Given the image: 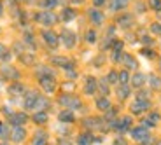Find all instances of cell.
I'll return each instance as SVG.
<instances>
[{
  "label": "cell",
  "mask_w": 161,
  "mask_h": 145,
  "mask_svg": "<svg viewBox=\"0 0 161 145\" xmlns=\"http://www.w3.org/2000/svg\"><path fill=\"white\" fill-rule=\"evenodd\" d=\"M58 101H60L63 107H67V110H77V109L82 107V101H80L75 94H61Z\"/></svg>",
  "instance_id": "1"
},
{
  "label": "cell",
  "mask_w": 161,
  "mask_h": 145,
  "mask_svg": "<svg viewBox=\"0 0 161 145\" xmlns=\"http://www.w3.org/2000/svg\"><path fill=\"white\" fill-rule=\"evenodd\" d=\"M39 84L46 93H54L56 91V81H54V77H40Z\"/></svg>",
  "instance_id": "2"
},
{
  "label": "cell",
  "mask_w": 161,
  "mask_h": 145,
  "mask_svg": "<svg viewBox=\"0 0 161 145\" xmlns=\"http://www.w3.org/2000/svg\"><path fill=\"white\" fill-rule=\"evenodd\" d=\"M149 109H151L149 100H137V101H133L131 107H130L131 114H144L145 110H149Z\"/></svg>",
  "instance_id": "3"
},
{
  "label": "cell",
  "mask_w": 161,
  "mask_h": 145,
  "mask_svg": "<svg viewBox=\"0 0 161 145\" xmlns=\"http://www.w3.org/2000/svg\"><path fill=\"white\" fill-rule=\"evenodd\" d=\"M37 19L42 24H46V26H51V24H54L58 21V18L54 16L51 11H44V12H39V14H37Z\"/></svg>",
  "instance_id": "4"
},
{
  "label": "cell",
  "mask_w": 161,
  "mask_h": 145,
  "mask_svg": "<svg viewBox=\"0 0 161 145\" xmlns=\"http://www.w3.org/2000/svg\"><path fill=\"white\" fill-rule=\"evenodd\" d=\"M11 140L16 142V143L26 140V129H25L23 126H14V128L11 129Z\"/></svg>",
  "instance_id": "5"
},
{
  "label": "cell",
  "mask_w": 161,
  "mask_h": 145,
  "mask_svg": "<svg viewBox=\"0 0 161 145\" xmlns=\"http://www.w3.org/2000/svg\"><path fill=\"white\" fill-rule=\"evenodd\" d=\"M42 39H44V42L49 46V47H56V46L60 44V42H58L60 37H58L54 32H51V30H44V32H42Z\"/></svg>",
  "instance_id": "6"
},
{
  "label": "cell",
  "mask_w": 161,
  "mask_h": 145,
  "mask_svg": "<svg viewBox=\"0 0 161 145\" xmlns=\"http://www.w3.org/2000/svg\"><path fill=\"white\" fill-rule=\"evenodd\" d=\"M61 40H63V44H65V47H69V49H72L74 46H75V33L74 32H70V30H67L65 28L63 32H61V37H60Z\"/></svg>",
  "instance_id": "7"
},
{
  "label": "cell",
  "mask_w": 161,
  "mask_h": 145,
  "mask_svg": "<svg viewBox=\"0 0 161 145\" xmlns=\"http://www.w3.org/2000/svg\"><path fill=\"white\" fill-rule=\"evenodd\" d=\"M130 133H131V138H133V140L140 142V143L145 140V138H149V131H147L145 128H142V126H137V128H131V131H130Z\"/></svg>",
  "instance_id": "8"
},
{
  "label": "cell",
  "mask_w": 161,
  "mask_h": 145,
  "mask_svg": "<svg viewBox=\"0 0 161 145\" xmlns=\"http://www.w3.org/2000/svg\"><path fill=\"white\" fill-rule=\"evenodd\" d=\"M9 121H11L12 128H14V126H23V124H26V121H28V115H26L25 112H14V114H11Z\"/></svg>",
  "instance_id": "9"
},
{
  "label": "cell",
  "mask_w": 161,
  "mask_h": 145,
  "mask_svg": "<svg viewBox=\"0 0 161 145\" xmlns=\"http://www.w3.org/2000/svg\"><path fill=\"white\" fill-rule=\"evenodd\" d=\"M39 96H40V94L37 93V91H28L26 96H25V109H26V110H33V109H35V103H37V100H39Z\"/></svg>",
  "instance_id": "10"
},
{
  "label": "cell",
  "mask_w": 161,
  "mask_h": 145,
  "mask_svg": "<svg viewBox=\"0 0 161 145\" xmlns=\"http://www.w3.org/2000/svg\"><path fill=\"white\" fill-rule=\"evenodd\" d=\"M0 73H2V77H5L9 81H18V79H19V72H18L16 68L9 67V65L2 67V68H0Z\"/></svg>",
  "instance_id": "11"
},
{
  "label": "cell",
  "mask_w": 161,
  "mask_h": 145,
  "mask_svg": "<svg viewBox=\"0 0 161 145\" xmlns=\"http://www.w3.org/2000/svg\"><path fill=\"white\" fill-rule=\"evenodd\" d=\"M7 91H9L11 96H25V94H26V88H25V84H21V82H12Z\"/></svg>",
  "instance_id": "12"
},
{
  "label": "cell",
  "mask_w": 161,
  "mask_h": 145,
  "mask_svg": "<svg viewBox=\"0 0 161 145\" xmlns=\"http://www.w3.org/2000/svg\"><path fill=\"white\" fill-rule=\"evenodd\" d=\"M102 119H98V117H86L84 121H82V124H84L86 129H103V126H102Z\"/></svg>",
  "instance_id": "13"
},
{
  "label": "cell",
  "mask_w": 161,
  "mask_h": 145,
  "mask_svg": "<svg viewBox=\"0 0 161 145\" xmlns=\"http://www.w3.org/2000/svg\"><path fill=\"white\" fill-rule=\"evenodd\" d=\"M98 89V81L95 77H88L86 79V84H84V93L86 94H95Z\"/></svg>",
  "instance_id": "14"
},
{
  "label": "cell",
  "mask_w": 161,
  "mask_h": 145,
  "mask_svg": "<svg viewBox=\"0 0 161 145\" xmlns=\"http://www.w3.org/2000/svg\"><path fill=\"white\" fill-rule=\"evenodd\" d=\"M95 142H100V140L95 138L89 131H88V133H80L79 138H77V143H79V145H93Z\"/></svg>",
  "instance_id": "15"
},
{
  "label": "cell",
  "mask_w": 161,
  "mask_h": 145,
  "mask_svg": "<svg viewBox=\"0 0 161 145\" xmlns=\"http://www.w3.org/2000/svg\"><path fill=\"white\" fill-rule=\"evenodd\" d=\"M88 16H89V19L93 21V24H102L103 23V12H100L98 9H89L88 11Z\"/></svg>",
  "instance_id": "16"
},
{
  "label": "cell",
  "mask_w": 161,
  "mask_h": 145,
  "mask_svg": "<svg viewBox=\"0 0 161 145\" xmlns=\"http://www.w3.org/2000/svg\"><path fill=\"white\" fill-rule=\"evenodd\" d=\"M53 63L56 67H61V68L69 70V68H74V63L69 60V58H63V56H54L53 58Z\"/></svg>",
  "instance_id": "17"
},
{
  "label": "cell",
  "mask_w": 161,
  "mask_h": 145,
  "mask_svg": "<svg viewBox=\"0 0 161 145\" xmlns=\"http://www.w3.org/2000/svg\"><path fill=\"white\" fill-rule=\"evenodd\" d=\"M58 119H60L63 124H70V122L75 121V115H74L72 110H61L60 115H58Z\"/></svg>",
  "instance_id": "18"
},
{
  "label": "cell",
  "mask_w": 161,
  "mask_h": 145,
  "mask_svg": "<svg viewBox=\"0 0 161 145\" xmlns=\"http://www.w3.org/2000/svg\"><path fill=\"white\" fill-rule=\"evenodd\" d=\"M131 24H133L131 14H123V16L117 18V26H121V28H130Z\"/></svg>",
  "instance_id": "19"
},
{
  "label": "cell",
  "mask_w": 161,
  "mask_h": 145,
  "mask_svg": "<svg viewBox=\"0 0 161 145\" xmlns=\"http://www.w3.org/2000/svg\"><path fill=\"white\" fill-rule=\"evenodd\" d=\"M32 145H47V133L39 129V131L35 133V138H33Z\"/></svg>",
  "instance_id": "20"
},
{
  "label": "cell",
  "mask_w": 161,
  "mask_h": 145,
  "mask_svg": "<svg viewBox=\"0 0 161 145\" xmlns=\"http://www.w3.org/2000/svg\"><path fill=\"white\" fill-rule=\"evenodd\" d=\"M121 60H123V63H125L126 68H137V67H138V65H137V60H135L131 54H125V52H123Z\"/></svg>",
  "instance_id": "21"
},
{
  "label": "cell",
  "mask_w": 161,
  "mask_h": 145,
  "mask_svg": "<svg viewBox=\"0 0 161 145\" xmlns=\"http://www.w3.org/2000/svg\"><path fill=\"white\" fill-rule=\"evenodd\" d=\"M47 107H49V100L46 96H39V100H37V103H35V109L33 110H37V112H42V110H47Z\"/></svg>",
  "instance_id": "22"
},
{
  "label": "cell",
  "mask_w": 161,
  "mask_h": 145,
  "mask_svg": "<svg viewBox=\"0 0 161 145\" xmlns=\"http://www.w3.org/2000/svg\"><path fill=\"white\" fill-rule=\"evenodd\" d=\"M116 94H117V98H119V100H126V98L130 96V88H128V84H126V86H123V84L117 86Z\"/></svg>",
  "instance_id": "23"
},
{
  "label": "cell",
  "mask_w": 161,
  "mask_h": 145,
  "mask_svg": "<svg viewBox=\"0 0 161 145\" xmlns=\"http://www.w3.org/2000/svg\"><path fill=\"white\" fill-rule=\"evenodd\" d=\"M144 82H145V75L144 73H135V75L131 77V86L133 88H142L144 86Z\"/></svg>",
  "instance_id": "24"
},
{
  "label": "cell",
  "mask_w": 161,
  "mask_h": 145,
  "mask_svg": "<svg viewBox=\"0 0 161 145\" xmlns=\"http://www.w3.org/2000/svg\"><path fill=\"white\" fill-rule=\"evenodd\" d=\"M32 119L37 124H46V122H47V112H44V110H42V112H35Z\"/></svg>",
  "instance_id": "25"
},
{
  "label": "cell",
  "mask_w": 161,
  "mask_h": 145,
  "mask_svg": "<svg viewBox=\"0 0 161 145\" xmlns=\"http://www.w3.org/2000/svg\"><path fill=\"white\" fill-rule=\"evenodd\" d=\"M11 138V129H9L7 122H0V140H7Z\"/></svg>",
  "instance_id": "26"
},
{
  "label": "cell",
  "mask_w": 161,
  "mask_h": 145,
  "mask_svg": "<svg viewBox=\"0 0 161 145\" xmlns=\"http://www.w3.org/2000/svg\"><path fill=\"white\" fill-rule=\"evenodd\" d=\"M128 5V0H112L110 2V11H121Z\"/></svg>",
  "instance_id": "27"
},
{
  "label": "cell",
  "mask_w": 161,
  "mask_h": 145,
  "mask_svg": "<svg viewBox=\"0 0 161 145\" xmlns=\"http://www.w3.org/2000/svg\"><path fill=\"white\" fill-rule=\"evenodd\" d=\"M97 107H98V110H103V112H107V110L110 109V101L107 100L105 96H102V98H98V100H97Z\"/></svg>",
  "instance_id": "28"
},
{
  "label": "cell",
  "mask_w": 161,
  "mask_h": 145,
  "mask_svg": "<svg viewBox=\"0 0 161 145\" xmlns=\"http://www.w3.org/2000/svg\"><path fill=\"white\" fill-rule=\"evenodd\" d=\"M37 77H54V72H53L51 68H47V67H39L37 68Z\"/></svg>",
  "instance_id": "29"
},
{
  "label": "cell",
  "mask_w": 161,
  "mask_h": 145,
  "mask_svg": "<svg viewBox=\"0 0 161 145\" xmlns=\"http://www.w3.org/2000/svg\"><path fill=\"white\" fill-rule=\"evenodd\" d=\"M98 89H100V93L103 94V96H107V94H109V81H107V79H100V81H98Z\"/></svg>",
  "instance_id": "30"
},
{
  "label": "cell",
  "mask_w": 161,
  "mask_h": 145,
  "mask_svg": "<svg viewBox=\"0 0 161 145\" xmlns=\"http://www.w3.org/2000/svg\"><path fill=\"white\" fill-rule=\"evenodd\" d=\"M74 18H75V11H74V9H70V7L63 9V12H61V19L70 21V19H74Z\"/></svg>",
  "instance_id": "31"
},
{
  "label": "cell",
  "mask_w": 161,
  "mask_h": 145,
  "mask_svg": "<svg viewBox=\"0 0 161 145\" xmlns=\"http://www.w3.org/2000/svg\"><path fill=\"white\" fill-rule=\"evenodd\" d=\"M149 81H151V88L156 89V91H159V89H161V77L151 75V77H149Z\"/></svg>",
  "instance_id": "32"
},
{
  "label": "cell",
  "mask_w": 161,
  "mask_h": 145,
  "mask_svg": "<svg viewBox=\"0 0 161 145\" xmlns=\"http://www.w3.org/2000/svg\"><path fill=\"white\" fill-rule=\"evenodd\" d=\"M0 60H2V61L11 60V52L7 51V47H5L4 44H0Z\"/></svg>",
  "instance_id": "33"
},
{
  "label": "cell",
  "mask_w": 161,
  "mask_h": 145,
  "mask_svg": "<svg viewBox=\"0 0 161 145\" xmlns=\"http://www.w3.org/2000/svg\"><path fill=\"white\" fill-rule=\"evenodd\" d=\"M107 81H109V84H117V82H119V73L112 70V72L107 75Z\"/></svg>",
  "instance_id": "34"
},
{
  "label": "cell",
  "mask_w": 161,
  "mask_h": 145,
  "mask_svg": "<svg viewBox=\"0 0 161 145\" xmlns=\"http://www.w3.org/2000/svg\"><path fill=\"white\" fill-rule=\"evenodd\" d=\"M128 81H130V75H128V72H126V70H123V72H119V84L126 86V84H128Z\"/></svg>",
  "instance_id": "35"
},
{
  "label": "cell",
  "mask_w": 161,
  "mask_h": 145,
  "mask_svg": "<svg viewBox=\"0 0 161 145\" xmlns=\"http://www.w3.org/2000/svg\"><path fill=\"white\" fill-rule=\"evenodd\" d=\"M40 5H42V7H46V9H53L54 5H58V0H42V2H40Z\"/></svg>",
  "instance_id": "36"
},
{
  "label": "cell",
  "mask_w": 161,
  "mask_h": 145,
  "mask_svg": "<svg viewBox=\"0 0 161 145\" xmlns=\"http://www.w3.org/2000/svg\"><path fill=\"white\" fill-rule=\"evenodd\" d=\"M123 46H125V42L123 40H114L112 42V52H121V49H123Z\"/></svg>",
  "instance_id": "37"
},
{
  "label": "cell",
  "mask_w": 161,
  "mask_h": 145,
  "mask_svg": "<svg viewBox=\"0 0 161 145\" xmlns=\"http://www.w3.org/2000/svg\"><path fill=\"white\" fill-rule=\"evenodd\" d=\"M86 40H88L89 44H93V42H97V33H95V30H89V32L86 33Z\"/></svg>",
  "instance_id": "38"
},
{
  "label": "cell",
  "mask_w": 161,
  "mask_h": 145,
  "mask_svg": "<svg viewBox=\"0 0 161 145\" xmlns=\"http://www.w3.org/2000/svg\"><path fill=\"white\" fill-rule=\"evenodd\" d=\"M116 114H117V110L110 107V109L107 110V112H105V119H109V121H110V119H112V121H114V117H116Z\"/></svg>",
  "instance_id": "39"
},
{
  "label": "cell",
  "mask_w": 161,
  "mask_h": 145,
  "mask_svg": "<svg viewBox=\"0 0 161 145\" xmlns=\"http://www.w3.org/2000/svg\"><path fill=\"white\" fill-rule=\"evenodd\" d=\"M149 5L154 11H161V0H149Z\"/></svg>",
  "instance_id": "40"
},
{
  "label": "cell",
  "mask_w": 161,
  "mask_h": 145,
  "mask_svg": "<svg viewBox=\"0 0 161 145\" xmlns=\"http://www.w3.org/2000/svg\"><path fill=\"white\" fill-rule=\"evenodd\" d=\"M151 32L156 33V35H161V24L159 23H153L151 24Z\"/></svg>",
  "instance_id": "41"
},
{
  "label": "cell",
  "mask_w": 161,
  "mask_h": 145,
  "mask_svg": "<svg viewBox=\"0 0 161 145\" xmlns=\"http://www.w3.org/2000/svg\"><path fill=\"white\" fill-rule=\"evenodd\" d=\"M19 58H21V61H23V63H26V65H32V63H33V56H32V54H30V56L19 54Z\"/></svg>",
  "instance_id": "42"
},
{
  "label": "cell",
  "mask_w": 161,
  "mask_h": 145,
  "mask_svg": "<svg viewBox=\"0 0 161 145\" xmlns=\"http://www.w3.org/2000/svg\"><path fill=\"white\" fill-rule=\"evenodd\" d=\"M25 42H26V44H30V46H33V47H35V42H33V37L30 35V33H26V35H25Z\"/></svg>",
  "instance_id": "43"
},
{
  "label": "cell",
  "mask_w": 161,
  "mask_h": 145,
  "mask_svg": "<svg viewBox=\"0 0 161 145\" xmlns=\"http://www.w3.org/2000/svg\"><path fill=\"white\" fill-rule=\"evenodd\" d=\"M137 100H149V93H147V91H138Z\"/></svg>",
  "instance_id": "44"
},
{
  "label": "cell",
  "mask_w": 161,
  "mask_h": 145,
  "mask_svg": "<svg viewBox=\"0 0 161 145\" xmlns=\"http://www.w3.org/2000/svg\"><path fill=\"white\" fill-rule=\"evenodd\" d=\"M142 54H144V56H147V58H153L154 56V54H156V52H154V51H151V49H142Z\"/></svg>",
  "instance_id": "45"
},
{
  "label": "cell",
  "mask_w": 161,
  "mask_h": 145,
  "mask_svg": "<svg viewBox=\"0 0 161 145\" xmlns=\"http://www.w3.org/2000/svg\"><path fill=\"white\" fill-rule=\"evenodd\" d=\"M114 145H126V140L123 137H119V138H116V142H114Z\"/></svg>",
  "instance_id": "46"
},
{
  "label": "cell",
  "mask_w": 161,
  "mask_h": 145,
  "mask_svg": "<svg viewBox=\"0 0 161 145\" xmlns=\"http://www.w3.org/2000/svg\"><path fill=\"white\" fill-rule=\"evenodd\" d=\"M142 42H144L145 46H151V44H153V40H151L149 37H142Z\"/></svg>",
  "instance_id": "47"
},
{
  "label": "cell",
  "mask_w": 161,
  "mask_h": 145,
  "mask_svg": "<svg viewBox=\"0 0 161 145\" xmlns=\"http://www.w3.org/2000/svg\"><path fill=\"white\" fill-rule=\"evenodd\" d=\"M93 4L97 5V7H100V5H103V4H105V0H93Z\"/></svg>",
  "instance_id": "48"
},
{
  "label": "cell",
  "mask_w": 161,
  "mask_h": 145,
  "mask_svg": "<svg viewBox=\"0 0 161 145\" xmlns=\"http://www.w3.org/2000/svg\"><path fill=\"white\" fill-rule=\"evenodd\" d=\"M58 145H72V143H70L69 140H65V138H61V140L58 142Z\"/></svg>",
  "instance_id": "49"
},
{
  "label": "cell",
  "mask_w": 161,
  "mask_h": 145,
  "mask_svg": "<svg viewBox=\"0 0 161 145\" xmlns=\"http://www.w3.org/2000/svg\"><path fill=\"white\" fill-rule=\"evenodd\" d=\"M2 12H4V5H2V2H0V16H2Z\"/></svg>",
  "instance_id": "50"
},
{
  "label": "cell",
  "mask_w": 161,
  "mask_h": 145,
  "mask_svg": "<svg viewBox=\"0 0 161 145\" xmlns=\"http://www.w3.org/2000/svg\"><path fill=\"white\" fill-rule=\"evenodd\" d=\"M72 2H75V4H80V2H82V0H72Z\"/></svg>",
  "instance_id": "51"
},
{
  "label": "cell",
  "mask_w": 161,
  "mask_h": 145,
  "mask_svg": "<svg viewBox=\"0 0 161 145\" xmlns=\"http://www.w3.org/2000/svg\"><path fill=\"white\" fill-rule=\"evenodd\" d=\"M0 145H7V143H5V142H2V143H0Z\"/></svg>",
  "instance_id": "52"
},
{
  "label": "cell",
  "mask_w": 161,
  "mask_h": 145,
  "mask_svg": "<svg viewBox=\"0 0 161 145\" xmlns=\"http://www.w3.org/2000/svg\"><path fill=\"white\" fill-rule=\"evenodd\" d=\"M156 145H161V142H158V143H156Z\"/></svg>",
  "instance_id": "53"
},
{
  "label": "cell",
  "mask_w": 161,
  "mask_h": 145,
  "mask_svg": "<svg viewBox=\"0 0 161 145\" xmlns=\"http://www.w3.org/2000/svg\"><path fill=\"white\" fill-rule=\"evenodd\" d=\"M159 67H161V60H159Z\"/></svg>",
  "instance_id": "54"
}]
</instances>
